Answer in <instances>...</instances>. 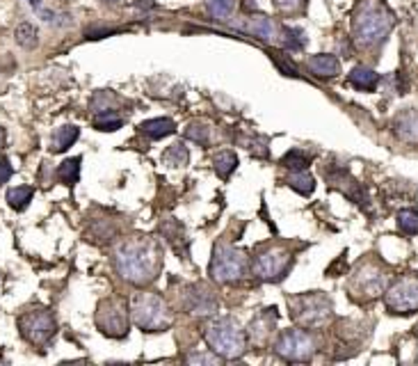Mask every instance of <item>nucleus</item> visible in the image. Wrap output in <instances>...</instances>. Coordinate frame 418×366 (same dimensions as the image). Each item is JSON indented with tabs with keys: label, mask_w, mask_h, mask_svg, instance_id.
<instances>
[{
	"label": "nucleus",
	"mask_w": 418,
	"mask_h": 366,
	"mask_svg": "<svg viewBox=\"0 0 418 366\" xmlns=\"http://www.w3.org/2000/svg\"><path fill=\"white\" fill-rule=\"evenodd\" d=\"M163 266V250L158 240L146 236L126 238L115 250V268L121 280L135 287H146L158 277Z\"/></svg>",
	"instance_id": "nucleus-1"
},
{
	"label": "nucleus",
	"mask_w": 418,
	"mask_h": 366,
	"mask_svg": "<svg viewBox=\"0 0 418 366\" xmlns=\"http://www.w3.org/2000/svg\"><path fill=\"white\" fill-rule=\"evenodd\" d=\"M393 23V14L386 10L384 3L364 0L355 12V19H352V35H355V41L361 48H372L386 39Z\"/></svg>",
	"instance_id": "nucleus-2"
},
{
	"label": "nucleus",
	"mask_w": 418,
	"mask_h": 366,
	"mask_svg": "<svg viewBox=\"0 0 418 366\" xmlns=\"http://www.w3.org/2000/svg\"><path fill=\"white\" fill-rule=\"evenodd\" d=\"M208 348L222 360H238L247 350V334L233 316H215L203 325Z\"/></svg>",
	"instance_id": "nucleus-3"
},
{
	"label": "nucleus",
	"mask_w": 418,
	"mask_h": 366,
	"mask_svg": "<svg viewBox=\"0 0 418 366\" xmlns=\"http://www.w3.org/2000/svg\"><path fill=\"white\" fill-rule=\"evenodd\" d=\"M130 316L133 323L144 332H165L174 325L170 307L158 293L144 291L130 300Z\"/></svg>",
	"instance_id": "nucleus-4"
},
{
	"label": "nucleus",
	"mask_w": 418,
	"mask_h": 366,
	"mask_svg": "<svg viewBox=\"0 0 418 366\" xmlns=\"http://www.w3.org/2000/svg\"><path fill=\"white\" fill-rule=\"evenodd\" d=\"M249 270V259L245 252H240L238 247L217 243L215 252H212L208 273L217 284H236L247 275Z\"/></svg>",
	"instance_id": "nucleus-5"
},
{
	"label": "nucleus",
	"mask_w": 418,
	"mask_h": 366,
	"mask_svg": "<svg viewBox=\"0 0 418 366\" xmlns=\"http://www.w3.org/2000/svg\"><path fill=\"white\" fill-rule=\"evenodd\" d=\"M290 311L297 325L306 329L325 327L332 320V300L325 293H304L290 300Z\"/></svg>",
	"instance_id": "nucleus-6"
},
{
	"label": "nucleus",
	"mask_w": 418,
	"mask_h": 366,
	"mask_svg": "<svg viewBox=\"0 0 418 366\" xmlns=\"http://www.w3.org/2000/svg\"><path fill=\"white\" fill-rule=\"evenodd\" d=\"M318 350V339L309 332V329H286L277 336L275 341V355L281 357L283 362H309Z\"/></svg>",
	"instance_id": "nucleus-7"
},
{
	"label": "nucleus",
	"mask_w": 418,
	"mask_h": 366,
	"mask_svg": "<svg viewBox=\"0 0 418 366\" xmlns=\"http://www.w3.org/2000/svg\"><path fill=\"white\" fill-rule=\"evenodd\" d=\"M388 273L372 261H366L357 268L355 277L350 282V291L357 300H372L379 298L386 291Z\"/></svg>",
	"instance_id": "nucleus-8"
},
{
	"label": "nucleus",
	"mask_w": 418,
	"mask_h": 366,
	"mask_svg": "<svg viewBox=\"0 0 418 366\" xmlns=\"http://www.w3.org/2000/svg\"><path fill=\"white\" fill-rule=\"evenodd\" d=\"M19 329H21V336H23L26 341H30L32 346H46L55 336L57 325L50 311L32 309V311H26L23 316L19 318Z\"/></svg>",
	"instance_id": "nucleus-9"
},
{
	"label": "nucleus",
	"mask_w": 418,
	"mask_h": 366,
	"mask_svg": "<svg viewBox=\"0 0 418 366\" xmlns=\"http://www.w3.org/2000/svg\"><path fill=\"white\" fill-rule=\"evenodd\" d=\"M386 309L391 314H414L418 311V277L407 275L393 282L384 291Z\"/></svg>",
	"instance_id": "nucleus-10"
},
{
	"label": "nucleus",
	"mask_w": 418,
	"mask_h": 366,
	"mask_svg": "<svg viewBox=\"0 0 418 366\" xmlns=\"http://www.w3.org/2000/svg\"><path fill=\"white\" fill-rule=\"evenodd\" d=\"M290 263H292L290 252H286L283 247L272 245V247H268V250H263L254 256L252 270H254V275L263 282H277L286 275V270L290 268Z\"/></svg>",
	"instance_id": "nucleus-11"
},
{
	"label": "nucleus",
	"mask_w": 418,
	"mask_h": 366,
	"mask_svg": "<svg viewBox=\"0 0 418 366\" xmlns=\"http://www.w3.org/2000/svg\"><path fill=\"white\" fill-rule=\"evenodd\" d=\"M128 311L123 307L121 300L117 298H108L99 305L97 311V325L103 334L108 336H126L128 334Z\"/></svg>",
	"instance_id": "nucleus-12"
},
{
	"label": "nucleus",
	"mask_w": 418,
	"mask_h": 366,
	"mask_svg": "<svg viewBox=\"0 0 418 366\" xmlns=\"http://www.w3.org/2000/svg\"><path fill=\"white\" fill-rule=\"evenodd\" d=\"M219 307V300L215 291L206 284H192L186 293H183V309L190 316H212Z\"/></svg>",
	"instance_id": "nucleus-13"
},
{
	"label": "nucleus",
	"mask_w": 418,
	"mask_h": 366,
	"mask_svg": "<svg viewBox=\"0 0 418 366\" xmlns=\"http://www.w3.org/2000/svg\"><path fill=\"white\" fill-rule=\"evenodd\" d=\"M275 325H277V309L270 307V309H263L252 318V323L247 327V336L252 339L254 346H263L270 339V334L275 332Z\"/></svg>",
	"instance_id": "nucleus-14"
},
{
	"label": "nucleus",
	"mask_w": 418,
	"mask_h": 366,
	"mask_svg": "<svg viewBox=\"0 0 418 366\" xmlns=\"http://www.w3.org/2000/svg\"><path fill=\"white\" fill-rule=\"evenodd\" d=\"M306 69L318 78H334L341 73V62L334 55H311L306 60Z\"/></svg>",
	"instance_id": "nucleus-15"
},
{
	"label": "nucleus",
	"mask_w": 418,
	"mask_h": 366,
	"mask_svg": "<svg viewBox=\"0 0 418 366\" xmlns=\"http://www.w3.org/2000/svg\"><path fill=\"white\" fill-rule=\"evenodd\" d=\"M160 233L170 240L174 250H179L183 256H186V250H188V238H186V231H183V227L179 220L174 218H167L163 224H160Z\"/></svg>",
	"instance_id": "nucleus-16"
},
{
	"label": "nucleus",
	"mask_w": 418,
	"mask_h": 366,
	"mask_svg": "<svg viewBox=\"0 0 418 366\" xmlns=\"http://www.w3.org/2000/svg\"><path fill=\"white\" fill-rule=\"evenodd\" d=\"M247 30L254 37H259V39L268 41V44H281L279 32H277V26L272 23V19H268V17H254L252 21H249Z\"/></svg>",
	"instance_id": "nucleus-17"
},
{
	"label": "nucleus",
	"mask_w": 418,
	"mask_h": 366,
	"mask_svg": "<svg viewBox=\"0 0 418 366\" xmlns=\"http://www.w3.org/2000/svg\"><path fill=\"white\" fill-rule=\"evenodd\" d=\"M395 133L407 142H418V110H407L395 119Z\"/></svg>",
	"instance_id": "nucleus-18"
},
{
	"label": "nucleus",
	"mask_w": 418,
	"mask_h": 366,
	"mask_svg": "<svg viewBox=\"0 0 418 366\" xmlns=\"http://www.w3.org/2000/svg\"><path fill=\"white\" fill-rule=\"evenodd\" d=\"M236 0H206V12L219 23H233L236 21Z\"/></svg>",
	"instance_id": "nucleus-19"
},
{
	"label": "nucleus",
	"mask_w": 418,
	"mask_h": 366,
	"mask_svg": "<svg viewBox=\"0 0 418 366\" xmlns=\"http://www.w3.org/2000/svg\"><path fill=\"white\" fill-rule=\"evenodd\" d=\"M176 131V124L167 117H158V119H149L144 124H139V133H144L146 137L151 140H160V137H167L172 135Z\"/></svg>",
	"instance_id": "nucleus-20"
},
{
	"label": "nucleus",
	"mask_w": 418,
	"mask_h": 366,
	"mask_svg": "<svg viewBox=\"0 0 418 366\" xmlns=\"http://www.w3.org/2000/svg\"><path fill=\"white\" fill-rule=\"evenodd\" d=\"M348 80H350L352 87H357V90L372 92L377 87V83H379V76L372 69H368V67H355V69L350 71Z\"/></svg>",
	"instance_id": "nucleus-21"
},
{
	"label": "nucleus",
	"mask_w": 418,
	"mask_h": 366,
	"mask_svg": "<svg viewBox=\"0 0 418 366\" xmlns=\"http://www.w3.org/2000/svg\"><path fill=\"white\" fill-rule=\"evenodd\" d=\"M238 167V158L233 151H219L215 158H212V170L219 179H229Z\"/></svg>",
	"instance_id": "nucleus-22"
},
{
	"label": "nucleus",
	"mask_w": 418,
	"mask_h": 366,
	"mask_svg": "<svg viewBox=\"0 0 418 366\" xmlns=\"http://www.w3.org/2000/svg\"><path fill=\"white\" fill-rule=\"evenodd\" d=\"M286 183L299 195H311L315 188V181L306 170H290V174L286 177Z\"/></svg>",
	"instance_id": "nucleus-23"
},
{
	"label": "nucleus",
	"mask_w": 418,
	"mask_h": 366,
	"mask_svg": "<svg viewBox=\"0 0 418 366\" xmlns=\"http://www.w3.org/2000/svg\"><path fill=\"white\" fill-rule=\"evenodd\" d=\"M78 135H80V131H78V126H62V128H57L55 131V135H53V149L55 153H60V151H67L69 146L78 140Z\"/></svg>",
	"instance_id": "nucleus-24"
},
{
	"label": "nucleus",
	"mask_w": 418,
	"mask_h": 366,
	"mask_svg": "<svg viewBox=\"0 0 418 366\" xmlns=\"http://www.w3.org/2000/svg\"><path fill=\"white\" fill-rule=\"evenodd\" d=\"M32 195H34V190L30 186L10 188L7 190V204H10L14 211H26L28 204L32 202Z\"/></svg>",
	"instance_id": "nucleus-25"
},
{
	"label": "nucleus",
	"mask_w": 418,
	"mask_h": 366,
	"mask_svg": "<svg viewBox=\"0 0 418 366\" xmlns=\"http://www.w3.org/2000/svg\"><path fill=\"white\" fill-rule=\"evenodd\" d=\"M14 39H17L21 48L32 50L37 48V44H39V32H37V28L32 23H21L17 30H14Z\"/></svg>",
	"instance_id": "nucleus-26"
},
{
	"label": "nucleus",
	"mask_w": 418,
	"mask_h": 366,
	"mask_svg": "<svg viewBox=\"0 0 418 366\" xmlns=\"http://www.w3.org/2000/svg\"><path fill=\"white\" fill-rule=\"evenodd\" d=\"M163 160H165V163L170 165V167H186L188 160H190L188 146L183 144V142H174L172 146H167Z\"/></svg>",
	"instance_id": "nucleus-27"
},
{
	"label": "nucleus",
	"mask_w": 418,
	"mask_h": 366,
	"mask_svg": "<svg viewBox=\"0 0 418 366\" xmlns=\"http://www.w3.org/2000/svg\"><path fill=\"white\" fill-rule=\"evenodd\" d=\"M80 163H83V158L64 160V163L57 167V179H60L62 183H67V186L78 183V179H80Z\"/></svg>",
	"instance_id": "nucleus-28"
},
{
	"label": "nucleus",
	"mask_w": 418,
	"mask_h": 366,
	"mask_svg": "<svg viewBox=\"0 0 418 366\" xmlns=\"http://www.w3.org/2000/svg\"><path fill=\"white\" fill-rule=\"evenodd\" d=\"M281 46L288 50H302L306 46V37L299 28L283 26L281 28Z\"/></svg>",
	"instance_id": "nucleus-29"
},
{
	"label": "nucleus",
	"mask_w": 418,
	"mask_h": 366,
	"mask_svg": "<svg viewBox=\"0 0 418 366\" xmlns=\"http://www.w3.org/2000/svg\"><path fill=\"white\" fill-rule=\"evenodd\" d=\"M398 227L407 236H416L418 233V211L414 209H402L398 213Z\"/></svg>",
	"instance_id": "nucleus-30"
},
{
	"label": "nucleus",
	"mask_w": 418,
	"mask_h": 366,
	"mask_svg": "<svg viewBox=\"0 0 418 366\" xmlns=\"http://www.w3.org/2000/svg\"><path fill=\"white\" fill-rule=\"evenodd\" d=\"M186 137H188V140L197 142V144L206 146V144H210V128L206 126V124H199V122L188 124V128H186Z\"/></svg>",
	"instance_id": "nucleus-31"
},
{
	"label": "nucleus",
	"mask_w": 418,
	"mask_h": 366,
	"mask_svg": "<svg viewBox=\"0 0 418 366\" xmlns=\"http://www.w3.org/2000/svg\"><path fill=\"white\" fill-rule=\"evenodd\" d=\"M281 165L286 170H306V167H309V158H306L299 149H290L281 158Z\"/></svg>",
	"instance_id": "nucleus-32"
},
{
	"label": "nucleus",
	"mask_w": 418,
	"mask_h": 366,
	"mask_svg": "<svg viewBox=\"0 0 418 366\" xmlns=\"http://www.w3.org/2000/svg\"><path fill=\"white\" fill-rule=\"evenodd\" d=\"M121 119L117 115H110V113H103L99 117L97 122H94V126H97L99 131H106V133H110V131H117V128H121Z\"/></svg>",
	"instance_id": "nucleus-33"
},
{
	"label": "nucleus",
	"mask_w": 418,
	"mask_h": 366,
	"mask_svg": "<svg viewBox=\"0 0 418 366\" xmlns=\"http://www.w3.org/2000/svg\"><path fill=\"white\" fill-rule=\"evenodd\" d=\"M275 5H277V10H279V12H283V14H292V12H297L299 7L304 5V0H275Z\"/></svg>",
	"instance_id": "nucleus-34"
},
{
	"label": "nucleus",
	"mask_w": 418,
	"mask_h": 366,
	"mask_svg": "<svg viewBox=\"0 0 418 366\" xmlns=\"http://www.w3.org/2000/svg\"><path fill=\"white\" fill-rule=\"evenodd\" d=\"M12 174H14L12 163L5 156H0V186H5V183L12 179Z\"/></svg>",
	"instance_id": "nucleus-35"
},
{
	"label": "nucleus",
	"mask_w": 418,
	"mask_h": 366,
	"mask_svg": "<svg viewBox=\"0 0 418 366\" xmlns=\"http://www.w3.org/2000/svg\"><path fill=\"white\" fill-rule=\"evenodd\" d=\"M219 360H222V357H219V355H190L188 357V362L190 364H217Z\"/></svg>",
	"instance_id": "nucleus-36"
},
{
	"label": "nucleus",
	"mask_w": 418,
	"mask_h": 366,
	"mask_svg": "<svg viewBox=\"0 0 418 366\" xmlns=\"http://www.w3.org/2000/svg\"><path fill=\"white\" fill-rule=\"evenodd\" d=\"M272 60H275V64H277V67L279 69H281L283 73H286V76H297V71H295V67H292V64L288 62V60H279V57L277 55H272Z\"/></svg>",
	"instance_id": "nucleus-37"
},
{
	"label": "nucleus",
	"mask_w": 418,
	"mask_h": 366,
	"mask_svg": "<svg viewBox=\"0 0 418 366\" xmlns=\"http://www.w3.org/2000/svg\"><path fill=\"white\" fill-rule=\"evenodd\" d=\"M3 144H5V128L0 126V149H3Z\"/></svg>",
	"instance_id": "nucleus-38"
},
{
	"label": "nucleus",
	"mask_w": 418,
	"mask_h": 366,
	"mask_svg": "<svg viewBox=\"0 0 418 366\" xmlns=\"http://www.w3.org/2000/svg\"><path fill=\"white\" fill-rule=\"evenodd\" d=\"M108 3H121V0H108Z\"/></svg>",
	"instance_id": "nucleus-39"
}]
</instances>
